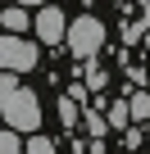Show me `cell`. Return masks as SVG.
I'll use <instances>...</instances> for the list:
<instances>
[{
    "mask_svg": "<svg viewBox=\"0 0 150 154\" xmlns=\"http://www.w3.org/2000/svg\"><path fill=\"white\" fill-rule=\"evenodd\" d=\"M23 154H59V145H55L50 136H37V131H32V140L23 145Z\"/></svg>",
    "mask_w": 150,
    "mask_h": 154,
    "instance_id": "9",
    "label": "cell"
},
{
    "mask_svg": "<svg viewBox=\"0 0 150 154\" xmlns=\"http://www.w3.org/2000/svg\"><path fill=\"white\" fill-rule=\"evenodd\" d=\"M18 5H46V0H18Z\"/></svg>",
    "mask_w": 150,
    "mask_h": 154,
    "instance_id": "13",
    "label": "cell"
},
{
    "mask_svg": "<svg viewBox=\"0 0 150 154\" xmlns=\"http://www.w3.org/2000/svg\"><path fill=\"white\" fill-rule=\"evenodd\" d=\"M0 68L32 72L37 68V41H23V32H5L0 36Z\"/></svg>",
    "mask_w": 150,
    "mask_h": 154,
    "instance_id": "3",
    "label": "cell"
},
{
    "mask_svg": "<svg viewBox=\"0 0 150 154\" xmlns=\"http://www.w3.org/2000/svg\"><path fill=\"white\" fill-rule=\"evenodd\" d=\"M0 118H5V127L32 136V131L41 127V100H37L27 86H14V91L5 95V104H0Z\"/></svg>",
    "mask_w": 150,
    "mask_h": 154,
    "instance_id": "1",
    "label": "cell"
},
{
    "mask_svg": "<svg viewBox=\"0 0 150 154\" xmlns=\"http://www.w3.org/2000/svg\"><path fill=\"white\" fill-rule=\"evenodd\" d=\"M32 32H37L46 45H64V36H68V18H64V9H59V5H41V14L32 18Z\"/></svg>",
    "mask_w": 150,
    "mask_h": 154,
    "instance_id": "4",
    "label": "cell"
},
{
    "mask_svg": "<svg viewBox=\"0 0 150 154\" xmlns=\"http://www.w3.org/2000/svg\"><path fill=\"white\" fill-rule=\"evenodd\" d=\"M64 45L78 54V59H96V54H100V45H105V23H100L96 14L73 18V23H68V36H64Z\"/></svg>",
    "mask_w": 150,
    "mask_h": 154,
    "instance_id": "2",
    "label": "cell"
},
{
    "mask_svg": "<svg viewBox=\"0 0 150 154\" xmlns=\"http://www.w3.org/2000/svg\"><path fill=\"white\" fill-rule=\"evenodd\" d=\"M0 23H5V32H27V27H32V14H27V5L14 0V5L0 14Z\"/></svg>",
    "mask_w": 150,
    "mask_h": 154,
    "instance_id": "5",
    "label": "cell"
},
{
    "mask_svg": "<svg viewBox=\"0 0 150 154\" xmlns=\"http://www.w3.org/2000/svg\"><path fill=\"white\" fill-rule=\"evenodd\" d=\"M127 109H132V122H150V91H136L127 100Z\"/></svg>",
    "mask_w": 150,
    "mask_h": 154,
    "instance_id": "6",
    "label": "cell"
},
{
    "mask_svg": "<svg viewBox=\"0 0 150 154\" xmlns=\"http://www.w3.org/2000/svg\"><path fill=\"white\" fill-rule=\"evenodd\" d=\"M82 122H87V131H91L96 140L109 131V118H100V113H91V109H82Z\"/></svg>",
    "mask_w": 150,
    "mask_h": 154,
    "instance_id": "10",
    "label": "cell"
},
{
    "mask_svg": "<svg viewBox=\"0 0 150 154\" xmlns=\"http://www.w3.org/2000/svg\"><path fill=\"white\" fill-rule=\"evenodd\" d=\"M109 127H118V131H127V127H132V109H127V100L109 104Z\"/></svg>",
    "mask_w": 150,
    "mask_h": 154,
    "instance_id": "7",
    "label": "cell"
},
{
    "mask_svg": "<svg viewBox=\"0 0 150 154\" xmlns=\"http://www.w3.org/2000/svg\"><path fill=\"white\" fill-rule=\"evenodd\" d=\"M14 86H18V77H14L9 68H0V104H5V95H9Z\"/></svg>",
    "mask_w": 150,
    "mask_h": 154,
    "instance_id": "12",
    "label": "cell"
},
{
    "mask_svg": "<svg viewBox=\"0 0 150 154\" xmlns=\"http://www.w3.org/2000/svg\"><path fill=\"white\" fill-rule=\"evenodd\" d=\"M59 118H64V127H78V100H73V95L59 100Z\"/></svg>",
    "mask_w": 150,
    "mask_h": 154,
    "instance_id": "11",
    "label": "cell"
},
{
    "mask_svg": "<svg viewBox=\"0 0 150 154\" xmlns=\"http://www.w3.org/2000/svg\"><path fill=\"white\" fill-rule=\"evenodd\" d=\"M141 5H145V9H150V0H141Z\"/></svg>",
    "mask_w": 150,
    "mask_h": 154,
    "instance_id": "14",
    "label": "cell"
},
{
    "mask_svg": "<svg viewBox=\"0 0 150 154\" xmlns=\"http://www.w3.org/2000/svg\"><path fill=\"white\" fill-rule=\"evenodd\" d=\"M23 131H14V127H0V154H23V140H18Z\"/></svg>",
    "mask_w": 150,
    "mask_h": 154,
    "instance_id": "8",
    "label": "cell"
}]
</instances>
